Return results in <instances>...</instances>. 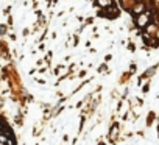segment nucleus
Segmentation results:
<instances>
[{
    "instance_id": "nucleus-1",
    "label": "nucleus",
    "mask_w": 159,
    "mask_h": 145,
    "mask_svg": "<svg viewBox=\"0 0 159 145\" xmlns=\"http://www.w3.org/2000/svg\"><path fill=\"white\" fill-rule=\"evenodd\" d=\"M148 20H150V16L148 14H140L137 17V25L139 27H145V25L148 24Z\"/></svg>"
}]
</instances>
